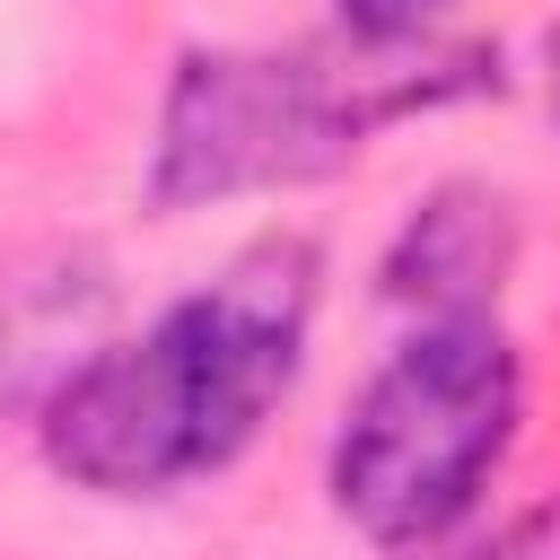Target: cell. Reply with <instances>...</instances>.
<instances>
[{
    "label": "cell",
    "mask_w": 560,
    "mask_h": 560,
    "mask_svg": "<svg viewBox=\"0 0 560 560\" xmlns=\"http://www.w3.org/2000/svg\"><path fill=\"white\" fill-rule=\"evenodd\" d=\"M472 560H560V516H525V525H508L490 551H472Z\"/></svg>",
    "instance_id": "cell-6"
},
{
    "label": "cell",
    "mask_w": 560,
    "mask_h": 560,
    "mask_svg": "<svg viewBox=\"0 0 560 560\" xmlns=\"http://www.w3.org/2000/svg\"><path fill=\"white\" fill-rule=\"evenodd\" d=\"M525 368L490 315H429L350 402L332 438V508L385 542H438L508 464Z\"/></svg>",
    "instance_id": "cell-2"
},
{
    "label": "cell",
    "mask_w": 560,
    "mask_h": 560,
    "mask_svg": "<svg viewBox=\"0 0 560 560\" xmlns=\"http://www.w3.org/2000/svg\"><path fill=\"white\" fill-rule=\"evenodd\" d=\"M551 96H560V44H551Z\"/></svg>",
    "instance_id": "cell-7"
},
{
    "label": "cell",
    "mask_w": 560,
    "mask_h": 560,
    "mask_svg": "<svg viewBox=\"0 0 560 560\" xmlns=\"http://www.w3.org/2000/svg\"><path fill=\"white\" fill-rule=\"evenodd\" d=\"M341 9V26L359 35V44H411V35H429L455 0H332Z\"/></svg>",
    "instance_id": "cell-5"
},
{
    "label": "cell",
    "mask_w": 560,
    "mask_h": 560,
    "mask_svg": "<svg viewBox=\"0 0 560 560\" xmlns=\"http://www.w3.org/2000/svg\"><path fill=\"white\" fill-rule=\"evenodd\" d=\"M376 105L332 88L315 61L280 52H192L166 88L158 114V158H149V201L192 210L262 184H298L332 158L359 149Z\"/></svg>",
    "instance_id": "cell-3"
},
{
    "label": "cell",
    "mask_w": 560,
    "mask_h": 560,
    "mask_svg": "<svg viewBox=\"0 0 560 560\" xmlns=\"http://www.w3.org/2000/svg\"><path fill=\"white\" fill-rule=\"evenodd\" d=\"M315 315V245L262 236L210 289L175 298L140 341L96 350L44 411V455L79 490L140 499L219 472L298 385Z\"/></svg>",
    "instance_id": "cell-1"
},
{
    "label": "cell",
    "mask_w": 560,
    "mask_h": 560,
    "mask_svg": "<svg viewBox=\"0 0 560 560\" xmlns=\"http://www.w3.org/2000/svg\"><path fill=\"white\" fill-rule=\"evenodd\" d=\"M508 254H516L508 201L499 192H472V184H446L438 201L411 210L402 245L385 254V289L394 298H420L429 315H481V298L499 289Z\"/></svg>",
    "instance_id": "cell-4"
}]
</instances>
